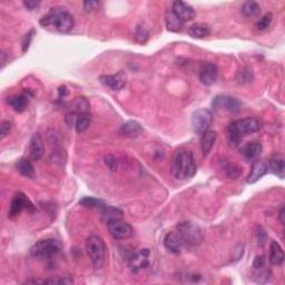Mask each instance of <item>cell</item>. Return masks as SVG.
<instances>
[{"label": "cell", "mask_w": 285, "mask_h": 285, "mask_svg": "<svg viewBox=\"0 0 285 285\" xmlns=\"http://www.w3.org/2000/svg\"><path fill=\"white\" fill-rule=\"evenodd\" d=\"M23 211H34V205L23 193L18 192L16 193L13 199H11L8 216L10 219H15L16 216H18Z\"/></svg>", "instance_id": "ba28073f"}, {"label": "cell", "mask_w": 285, "mask_h": 285, "mask_svg": "<svg viewBox=\"0 0 285 285\" xmlns=\"http://www.w3.org/2000/svg\"><path fill=\"white\" fill-rule=\"evenodd\" d=\"M99 2L98 1H93V0H89V1L84 2V9L87 13H90V11H94L96 9H98Z\"/></svg>", "instance_id": "f35d334b"}, {"label": "cell", "mask_w": 285, "mask_h": 285, "mask_svg": "<svg viewBox=\"0 0 285 285\" xmlns=\"http://www.w3.org/2000/svg\"><path fill=\"white\" fill-rule=\"evenodd\" d=\"M150 256L151 252L148 248L137 251L128 258V267L133 273H138L150 265Z\"/></svg>", "instance_id": "30bf717a"}, {"label": "cell", "mask_w": 285, "mask_h": 285, "mask_svg": "<svg viewBox=\"0 0 285 285\" xmlns=\"http://www.w3.org/2000/svg\"><path fill=\"white\" fill-rule=\"evenodd\" d=\"M107 226H108V231H110V234L113 236V239L118 240V241L130 239L134 233L133 227H132L128 223L123 222L122 219L117 220V222L111 223Z\"/></svg>", "instance_id": "8fae6325"}, {"label": "cell", "mask_w": 285, "mask_h": 285, "mask_svg": "<svg viewBox=\"0 0 285 285\" xmlns=\"http://www.w3.org/2000/svg\"><path fill=\"white\" fill-rule=\"evenodd\" d=\"M123 211L113 206H104L102 212H100V219H102L103 223L107 224V225L123 219Z\"/></svg>", "instance_id": "ac0fdd59"}, {"label": "cell", "mask_w": 285, "mask_h": 285, "mask_svg": "<svg viewBox=\"0 0 285 285\" xmlns=\"http://www.w3.org/2000/svg\"><path fill=\"white\" fill-rule=\"evenodd\" d=\"M62 250V244L55 239L40 240L30 248V254L36 259L45 260L57 255Z\"/></svg>", "instance_id": "5b68a950"}, {"label": "cell", "mask_w": 285, "mask_h": 285, "mask_svg": "<svg viewBox=\"0 0 285 285\" xmlns=\"http://www.w3.org/2000/svg\"><path fill=\"white\" fill-rule=\"evenodd\" d=\"M177 232L179 233L184 244L191 246H197L203 242L202 230L192 222H182L177 225Z\"/></svg>", "instance_id": "8992f818"}, {"label": "cell", "mask_w": 285, "mask_h": 285, "mask_svg": "<svg viewBox=\"0 0 285 285\" xmlns=\"http://www.w3.org/2000/svg\"><path fill=\"white\" fill-rule=\"evenodd\" d=\"M199 80L203 85L211 86L216 82L219 76V69L218 66L214 65L212 63H205L203 64L199 68Z\"/></svg>", "instance_id": "4fadbf2b"}, {"label": "cell", "mask_w": 285, "mask_h": 285, "mask_svg": "<svg viewBox=\"0 0 285 285\" xmlns=\"http://www.w3.org/2000/svg\"><path fill=\"white\" fill-rule=\"evenodd\" d=\"M272 19H273L272 14L268 13L266 15H264L263 17L259 20L258 23H256V27H258V29L259 30H265V29H267V28L270 27V25H271Z\"/></svg>", "instance_id": "e575fe53"}, {"label": "cell", "mask_w": 285, "mask_h": 285, "mask_svg": "<svg viewBox=\"0 0 285 285\" xmlns=\"http://www.w3.org/2000/svg\"><path fill=\"white\" fill-rule=\"evenodd\" d=\"M91 123V116L89 113L80 114L77 119V123L75 125V130L77 133H83L85 132L88 127H89Z\"/></svg>", "instance_id": "4dcf8cb0"}, {"label": "cell", "mask_w": 285, "mask_h": 285, "mask_svg": "<svg viewBox=\"0 0 285 285\" xmlns=\"http://www.w3.org/2000/svg\"><path fill=\"white\" fill-rule=\"evenodd\" d=\"M213 122V114L210 110L199 108L192 115V128L195 134L203 135L208 131Z\"/></svg>", "instance_id": "52a82bcc"}, {"label": "cell", "mask_w": 285, "mask_h": 285, "mask_svg": "<svg viewBox=\"0 0 285 285\" xmlns=\"http://www.w3.org/2000/svg\"><path fill=\"white\" fill-rule=\"evenodd\" d=\"M79 204L84 207H89V208H94V207L103 208L104 206H106V204L104 200L95 198V197H84L79 200Z\"/></svg>", "instance_id": "1f68e13d"}, {"label": "cell", "mask_w": 285, "mask_h": 285, "mask_svg": "<svg viewBox=\"0 0 285 285\" xmlns=\"http://www.w3.org/2000/svg\"><path fill=\"white\" fill-rule=\"evenodd\" d=\"M216 137H218V135H216V132L214 131H206L202 135V138H200V147H202L204 156L208 155V153L211 152L216 142Z\"/></svg>", "instance_id": "484cf974"}, {"label": "cell", "mask_w": 285, "mask_h": 285, "mask_svg": "<svg viewBox=\"0 0 285 285\" xmlns=\"http://www.w3.org/2000/svg\"><path fill=\"white\" fill-rule=\"evenodd\" d=\"M171 10L176 16H177V17L182 20L183 22H190V20L194 19L196 17V11L194 10V8L188 5V3H185L183 1L173 2Z\"/></svg>", "instance_id": "5bb4252c"}, {"label": "cell", "mask_w": 285, "mask_h": 285, "mask_svg": "<svg viewBox=\"0 0 285 285\" xmlns=\"http://www.w3.org/2000/svg\"><path fill=\"white\" fill-rule=\"evenodd\" d=\"M100 83L106 87L110 88L113 90H120L123 89L124 86L126 85L127 76L124 71H118L115 75H103L99 77Z\"/></svg>", "instance_id": "7c38bea8"}, {"label": "cell", "mask_w": 285, "mask_h": 285, "mask_svg": "<svg viewBox=\"0 0 285 285\" xmlns=\"http://www.w3.org/2000/svg\"><path fill=\"white\" fill-rule=\"evenodd\" d=\"M16 170H17L20 174L25 176L27 178H34L35 177V168L33 164L29 159L27 158H19L15 164Z\"/></svg>", "instance_id": "d4e9b609"}, {"label": "cell", "mask_w": 285, "mask_h": 285, "mask_svg": "<svg viewBox=\"0 0 285 285\" xmlns=\"http://www.w3.org/2000/svg\"><path fill=\"white\" fill-rule=\"evenodd\" d=\"M11 130V123L9 120H3L0 125V137L5 138L6 136L9 134V132Z\"/></svg>", "instance_id": "74e56055"}, {"label": "cell", "mask_w": 285, "mask_h": 285, "mask_svg": "<svg viewBox=\"0 0 285 285\" xmlns=\"http://www.w3.org/2000/svg\"><path fill=\"white\" fill-rule=\"evenodd\" d=\"M23 5H25L28 10L31 11L37 9L40 5V1H23Z\"/></svg>", "instance_id": "b9f144b4"}, {"label": "cell", "mask_w": 285, "mask_h": 285, "mask_svg": "<svg viewBox=\"0 0 285 285\" xmlns=\"http://www.w3.org/2000/svg\"><path fill=\"white\" fill-rule=\"evenodd\" d=\"M262 127V122L259 118L255 117H247L241 118L233 122L227 130L228 142L232 147H238L240 145L241 140L245 136L255 133L261 130Z\"/></svg>", "instance_id": "7a4b0ae2"}, {"label": "cell", "mask_w": 285, "mask_h": 285, "mask_svg": "<svg viewBox=\"0 0 285 285\" xmlns=\"http://www.w3.org/2000/svg\"><path fill=\"white\" fill-rule=\"evenodd\" d=\"M253 268H254V278L256 282L264 283L267 282L270 278V270L266 267V260L264 255L256 256V259L253 263Z\"/></svg>", "instance_id": "9a60e30c"}, {"label": "cell", "mask_w": 285, "mask_h": 285, "mask_svg": "<svg viewBox=\"0 0 285 285\" xmlns=\"http://www.w3.org/2000/svg\"><path fill=\"white\" fill-rule=\"evenodd\" d=\"M242 13L245 17L252 18V17H258L261 14V7L258 2L255 1H246L244 2L242 6Z\"/></svg>", "instance_id": "f546056e"}, {"label": "cell", "mask_w": 285, "mask_h": 285, "mask_svg": "<svg viewBox=\"0 0 285 285\" xmlns=\"http://www.w3.org/2000/svg\"><path fill=\"white\" fill-rule=\"evenodd\" d=\"M148 31L146 30L145 27L143 26H138L136 28V31H135V39L137 40L138 43H145L146 40L148 39Z\"/></svg>", "instance_id": "d590c367"}, {"label": "cell", "mask_w": 285, "mask_h": 285, "mask_svg": "<svg viewBox=\"0 0 285 285\" xmlns=\"http://www.w3.org/2000/svg\"><path fill=\"white\" fill-rule=\"evenodd\" d=\"M184 23L177 16H176L173 11L170 9L166 14V26L167 29L173 33H179L184 28Z\"/></svg>", "instance_id": "83f0119b"}, {"label": "cell", "mask_w": 285, "mask_h": 285, "mask_svg": "<svg viewBox=\"0 0 285 285\" xmlns=\"http://www.w3.org/2000/svg\"><path fill=\"white\" fill-rule=\"evenodd\" d=\"M196 163L192 152L179 150L175 153L172 163V173L177 179H190L196 174Z\"/></svg>", "instance_id": "3957f363"}, {"label": "cell", "mask_w": 285, "mask_h": 285, "mask_svg": "<svg viewBox=\"0 0 285 285\" xmlns=\"http://www.w3.org/2000/svg\"><path fill=\"white\" fill-rule=\"evenodd\" d=\"M67 94H68V90H67V88L65 86H63V87L59 88V97H62V96H63V98H64L65 96H67Z\"/></svg>", "instance_id": "7bdbcfd3"}, {"label": "cell", "mask_w": 285, "mask_h": 285, "mask_svg": "<svg viewBox=\"0 0 285 285\" xmlns=\"http://www.w3.org/2000/svg\"><path fill=\"white\" fill-rule=\"evenodd\" d=\"M85 248L88 258L93 263L95 268H100L104 265L106 259V244L104 240L98 235H90L86 240Z\"/></svg>", "instance_id": "277c9868"}, {"label": "cell", "mask_w": 285, "mask_h": 285, "mask_svg": "<svg viewBox=\"0 0 285 285\" xmlns=\"http://www.w3.org/2000/svg\"><path fill=\"white\" fill-rule=\"evenodd\" d=\"M164 245L170 252L177 254V253L182 251L184 242L177 231H172L168 232L165 238H164Z\"/></svg>", "instance_id": "e0dca14e"}, {"label": "cell", "mask_w": 285, "mask_h": 285, "mask_svg": "<svg viewBox=\"0 0 285 285\" xmlns=\"http://www.w3.org/2000/svg\"><path fill=\"white\" fill-rule=\"evenodd\" d=\"M42 27L50 31H56L60 34H67L74 28V17L65 8L55 7L47 15L40 19Z\"/></svg>", "instance_id": "6da1fadb"}, {"label": "cell", "mask_w": 285, "mask_h": 285, "mask_svg": "<svg viewBox=\"0 0 285 285\" xmlns=\"http://www.w3.org/2000/svg\"><path fill=\"white\" fill-rule=\"evenodd\" d=\"M71 111L78 114L89 113V102L85 97H77L71 103Z\"/></svg>", "instance_id": "f1b7e54d"}, {"label": "cell", "mask_w": 285, "mask_h": 285, "mask_svg": "<svg viewBox=\"0 0 285 285\" xmlns=\"http://www.w3.org/2000/svg\"><path fill=\"white\" fill-rule=\"evenodd\" d=\"M142 132H143V127L140 126V124L138 122H135V120H130V122L125 123L119 130V133L123 136H125V137H131V138L137 137Z\"/></svg>", "instance_id": "7402d4cb"}, {"label": "cell", "mask_w": 285, "mask_h": 285, "mask_svg": "<svg viewBox=\"0 0 285 285\" xmlns=\"http://www.w3.org/2000/svg\"><path fill=\"white\" fill-rule=\"evenodd\" d=\"M267 171H268V164L266 160L256 158L251 167V172L247 176L246 182L248 184L256 183L259 179L262 178L263 176L266 174Z\"/></svg>", "instance_id": "2e32d148"}, {"label": "cell", "mask_w": 285, "mask_h": 285, "mask_svg": "<svg viewBox=\"0 0 285 285\" xmlns=\"http://www.w3.org/2000/svg\"><path fill=\"white\" fill-rule=\"evenodd\" d=\"M188 35L191 36L193 38H205L207 36H210L211 34V28L206 23H202V22H197L192 25L187 30Z\"/></svg>", "instance_id": "4316f807"}, {"label": "cell", "mask_w": 285, "mask_h": 285, "mask_svg": "<svg viewBox=\"0 0 285 285\" xmlns=\"http://www.w3.org/2000/svg\"><path fill=\"white\" fill-rule=\"evenodd\" d=\"M241 153L246 159H256L262 153V145L259 142L247 143L241 148Z\"/></svg>", "instance_id": "603a6c76"}, {"label": "cell", "mask_w": 285, "mask_h": 285, "mask_svg": "<svg viewBox=\"0 0 285 285\" xmlns=\"http://www.w3.org/2000/svg\"><path fill=\"white\" fill-rule=\"evenodd\" d=\"M236 79L240 84H245V83H250L253 79V73L252 70L248 67H244L241 69L238 75H236Z\"/></svg>", "instance_id": "836d02e7"}, {"label": "cell", "mask_w": 285, "mask_h": 285, "mask_svg": "<svg viewBox=\"0 0 285 285\" xmlns=\"http://www.w3.org/2000/svg\"><path fill=\"white\" fill-rule=\"evenodd\" d=\"M28 103H29V97H28V95L26 94L10 96V97H8L7 99L8 105L13 108L14 110L18 111V113H22L23 110H26Z\"/></svg>", "instance_id": "44dd1931"}, {"label": "cell", "mask_w": 285, "mask_h": 285, "mask_svg": "<svg viewBox=\"0 0 285 285\" xmlns=\"http://www.w3.org/2000/svg\"><path fill=\"white\" fill-rule=\"evenodd\" d=\"M284 261V252L276 241H272L270 246V263L272 265H282Z\"/></svg>", "instance_id": "cb8c5ba5"}, {"label": "cell", "mask_w": 285, "mask_h": 285, "mask_svg": "<svg viewBox=\"0 0 285 285\" xmlns=\"http://www.w3.org/2000/svg\"><path fill=\"white\" fill-rule=\"evenodd\" d=\"M222 168L225 172V174L227 177L230 178H236L238 176H240L241 173H242V168H240L238 165H235V164H231V163H225L224 165L222 166Z\"/></svg>", "instance_id": "d6a6232c"}, {"label": "cell", "mask_w": 285, "mask_h": 285, "mask_svg": "<svg viewBox=\"0 0 285 285\" xmlns=\"http://www.w3.org/2000/svg\"><path fill=\"white\" fill-rule=\"evenodd\" d=\"M44 155L43 138L38 133L34 134L29 144V157L33 160H39Z\"/></svg>", "instance_id": "d6986e66"}, {"label": "cell", "mask_w": 285, "mask_h": 285, "mask_svg": "<svg viewBox=\"0 0 285 285\" xmlns=\"http://www.w3.org/2000/svg\"><path fill=\"white\" fill-rule=\"evenodd\" d=\"M212 106L216 110H226L230 113H238V111L242 108V103L235 97L226 95H219L213 99Z\"/></svg>", "instance_id": "9c48e42d"}, {"label": "cell", "mask_w": 285, "mask_h": 285, "mask_svg": "<svg viewBox=\"0 0 285 285\" xmlns=\"http://www.w3.org/2000/svg\"><path fill=\"white\" fill-rule=\"evenodd\" d=\"M268 168L272 171L273 174H275L280 179L284 178V173H285V164H284V157L282 155L276 154L272 156L270 160L267 162Z\"/></svg>", "instance_id": "ffe728a7"}, {"label": "cell", "mask_w": 285, "mask_h": 285, "mask_svg": "<svg viewBox=\"0 0 285 285\" xmlns=\"http://www.w3.org/2000/svg\"><path fill=\"white\" fill-rule=\"evenodd\" d=\"M284 211H285V208L284 206H282L279 212V219H280V222L282 224H284Z\"/></svg>", "instance_id": "ee69618b"}, {"label": "cell", "mask_w": 285, "mask_h": 285, "mask_svg": "<svg viewBox=\"0 0 285 285\" xmlns=\"http://www.w3.org/2000/svg\"><path fill=\"white\" fill-rule=\"evenodd\" d=\"M34 34H35V31L34 30H30L29 33H28L25 36V40H23V43H22V50L23 51H26L28 49V48H29L30 42H31V39H33V35Z\"/></svg>", "instance_id": "60d3db41"}, {"label": "cell", "mask_w": 285, "mask_h": 285, "mask_svg": "<svg viewBox=\"0 0 285 285\" xmlns=\"http://www.w3.org/2000/svg\"><path fill=\"white\" fill-rule=\"evenodd\" d=\"M78 113H75V111H68L65 115V123L67 124L68 127H75L76 123H77V119L79 117Z\"/></svg>", "instance_id": "8d00e7d4"}, {"label": "cell", "mask_w": 285, "mask_h": 285, "mask_svg": "<svg viewBox=\"0 0 285 285\" xmlns=\"http://www.w3.org/2000/svg\"><path fill=\"white\" fill-rule=\"evenodd\" d=\"M105 163H106L107 167L110 168V171H115L116 167H117V162H116V158L114 157V156H111V155H107L106 156Z\"/></svg>", "instance_id": "ab89813d"}]
</instances>
